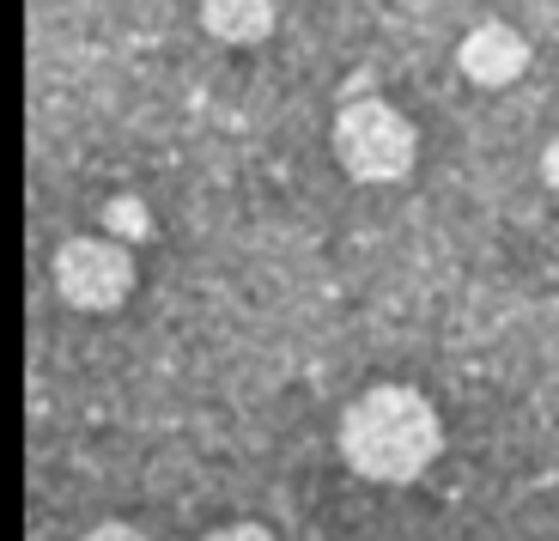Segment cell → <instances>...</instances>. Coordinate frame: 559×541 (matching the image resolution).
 Here are the masks:
<instances>
[{
    "label": "cell",
    "instance_id": "cell-3",
    "mask_svg": "<svg viewBox=\"0 0 559 541\" xmlns=\"http://www.w3.org/2000/svg\"><path fill=\"white\" fill-rule=\"evenodd\" d=\"M61 305L73 310H116L134 292V256L116 237H68L49 262Z\"/></svg>",
    "mask_w": 559,
    "mask_h": 541
},
{
    "label": "cell",
    "instance_id": "cell-5",
    "mask_svg": "<svg viewBox=\"0 0 559 541\" xmlns=\"http://www.w3.org/2000/svg\"><path fill=\"white\" fill-rule=\"evenodd\" d=\"M201 25L219 43H262L274 31V0H201Z\"/></svg>",
    "mask_w": 559,
    "mask_h": 541
},
{
    "label": "cell",
    "instance_id": "cell-8",
    "mask_svg": "<svg viewBox=\"0 0 559 541\" xmlns=\"http://www.w3.org/2000/svg\"><path fill=\"white\" fill-rule=\"evenodd\" d=\"M85 541H153L146 529H134V524H98Z\"/></svg>",
    "mask_w": 559,
    "mask_h": 541
},
{
    "label": "cell",
    "instance_id": "cell-9",
    "mask_svg": "<svg viewBox=\"0 0 559 541\" xmlns=\"http://www.w3.org/2000/svg\"><path fill=\"white\" fill-rule=\"evenodd\" d=\"M542 183H547V189L559 195V134L547 140V153H542Z\"/></svg>",
    "mask_w": 559,
    "mask_h": 541
},
{
    "label": "cell",
    "instance_id": "cell-7",
    "mask_svg": "<svg viewBox=\"0 0 559 541\" xmlns=\"http://www.w3.org/2000/svg\"><path fill=\"white\" fill-rule=\"evenodd\" d=\"M201 541H274V536H267L262 524H219L213 536H201Z\"/></svg>",
    "mask_w": 559,
    "mask_h": 541
},
{
    "label": "cell",
    "instance_id": "cell-6",
    "mask_svg": "<svg viewBox=\"0 0 559 541\" xmlns=\"http://www.w3.org/2000/svg\"><path fill=\"white\" fill-rule=\"evenodd\" d=\"M104 225H110L104 237H116V244H146L153 237V208L140 195H110L104 201Z\"/></svg>",
    "mask_w": 559,
    "mask_h": 541
},
{
    "label": "cell",
    "instance_id": "cell-1",
    "mask_svg": "<svg viewBox=\"0 0 559 541\" xmlns=\"http://www.w3.org/2000/svg\"><path fill=\"white\" fill-rule=\"evenodd\" d=\"M444 426L438 408L407 384H378L341 414V457L359 481L378 486H407L438 462Z\"/></svg>",
    "mask_w": 559,
    "mask_h": 541
},
{
    "label": "cell",
    "instance_id": "cell-4",
    "mask_svg": "<svg viewBox=\"0 0 559 541\" xmlns=\"http://www.w3.org/2000/svg\"><path fill=\"white\" fill-rule=\"evenodd\" d=\"M456 68L468 73L475 85L499 92V85L523 80V68H530V43H523V31H511V25H499V19H487V25H475L468 37H462Z\"/></svg>",
    "mask_w": 559,
    "mask_h": 541
},
{
    "label": "cell",
    "instance_id": "cell-2",
    "mask_svg": "<svg viewBox=\"0 0 559 541\" xmlns=\"http://www.w3.org/2000/svg\"><path fill=\"white\" fill-rule=\"evenodd\" d=\"M414 122H407L395 104H383V97H359V104H341L335 116V158L347 177L359 183H402L407 170H414Z\"/></svg>",
    "mask_w": 559,
    "mask_h": 541
}]
</instances>
